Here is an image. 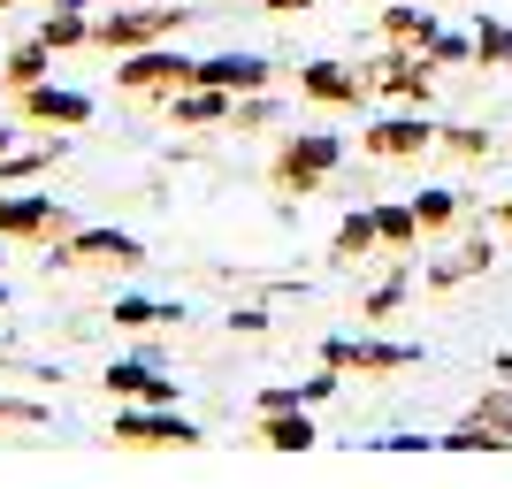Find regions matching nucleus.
<instances>
[{
    "instance_id": "f03ea898",
    "label": "nucleus",
    "mask_w": 512,
    "mask_h": 489,
    "mask_svg": "<svg viewBox=\"0 0 512 489\" xmlns=\"http://www.w3.org/2000/svg\"><path fill=\"white\" fill-rule=\"evenodd\" d=\"M192 23V8H169V0H123V8H107V16H92V46L100 54H138V46H161V39H176Z\"/></svg>"
},
{
    "instance_id": "4468645a",
    "label": "nucleus",
    "mask_w": 512,
    "mask_h": 489,
    "mask_svg": "<svg viewBox=\"0 0 512 489\" xmlns=\"http://www.w3.org/2000/svg\"><path fill=\"white\" fill-rule=\"evenodd\" d=\"M169 123L176 130H214V123H230L237 115V92H222V85H184V92H169Z\"/></svg>"
},
{
    "instance_id": "c85d7f7f",
    "label": "nucleus",
    "mask_w": 512,
    "mask_h": 489,
    "mask_svg": "<svg viewBox=\"0 0 512 489\" xmlns=\"http://www.w3.org/2000/svg\"><path fill=\"white\" fill-rule=\"evenodd\" d=\"M398 306H406V276L375 283V291H367V306H360V321H383V314H398Z\"/></svg>"
},
{
    "instance_id": "dca6fc26",
    "label": "nucleus",
    "mask_w": 512,
    "mask_h": 489,
    "mask_svg": "<svg viewBox=\"0 0 512 489\" xmlns=\"http://www.w3.org/2000/svg\"><path fill=\"white\" fill-rule=\"evenodd\" d=\"M245 444H253V451H314L321 436H314V421H306V413H260Z\"/></svg>"
},
{
    "instance_id": "9b49d317",
    "label": "nucleus",
    "mask_w": 512,
    "mask_h": 489,
    "mask_svg": "<svg viewBox=\"0 0 512 489\" xmlns=\"http://www.w3.org/2000/svg\"><path fill=\"white\" fill-rule=\"evenodd\" d=\"M428 146H436V123H421V115H383L360 130V153H375V161H421Z\"/></svg>"
},
{
    "instance_id": "f257e3e1",
    "label": "nucleus",
    "mask_w": 512,
    "mask_h": 489,
    "mask_svg": "<svg viewBox=\"0 0 512 489\" xmlns=\"http://www.w3.org/2000/svg\"><path fill=\"white\" fill-rule=\"evenodd\" d=\"M337 169H344V138L337 130H291V138L276 146V161H268V184H276L283 199H314Z\"/></svg>"
},
{
    "instance_id": "72a5a7b5",
    "label": "nucleus",
    "mask_w": 512,
    "mask_h": 489,
    "mask_svg": "<svg viewBox=\"0 0 512 489\" xmlns=\"http://www.w3.org/2000/svg\"><path fill=\"white\" fill-rule=\"evenodd\" d=\"M497 230H512V192H505V207H497Z\"/></svg>"
},
{
    "instance_id": "a878e982",
    "label": "nucleus",
    "mask_w": 512,
    "mask_h": 489,
    "mask_svg": "<svg viewBox=\"0 0 512 489\" xmlns=\"http://www.w3.org/2000/svg\"><path fill=\"white\" fill-rule=\"evenodd\" d=\"M467 421H482L490 436H505V444H512V383H505V390H482Z\"/></svg>"
},
{
    "instance_id": "423d86ee",
    "label": "nucleus",
    "mask_w": 512,
    "mask_h": 489,
    "mask_svg": "<svg viewBox=\"0 0 512 489\" xmlns=\"http://www.w3.org/2000/svg\"><path fill=\"white\" fill-rule=\"evenodd\" d=\"M69 207H54V192H0V237L8 245H54L69 237Z\"/></svg>"
},
{
    "instance_id": "412c9836",
    "label": "nucleus",
    "mask_w": 512,
    "mask_h": 489,
    "mask_svg": "<svg viewBox=\"0 0 512 489\" xmlns=\"http://www.w3.org/2000/svg\"><path fill=\"white\" fill-rule=\"evenodd\" d=\"M184 321V306H161V298H115V329H169Z\"/></svg>"
},
{
    "instance_id": "473e14b6",
    "label": "nucleus",
    "mask_w": 512,
    "mask_h": 489,
    "mask_svg": "<svg viewBox=\"0 0 512 489\" xmlns=\"http://www.w3.org/2000/svg\"><path fill=\"white\" fill-rule=\"evenodd\" d=\"M260 8H268V16H306L314 0H260Z\"/></svg>"
},
{
    "instance_id": "bb28decb",
    "label": "nucleus",
    "mask_w": 512,
    "mask_h": 489,
    "mask_svg": "<svg viewBox=\"0 0 512 489\" xmlns=\"http://www.w3.org/2000/svg\"><path fill=\"white\" fill-rule=\"evenodd\" d=\"M436 138H444L451 153H459V161H490V130H467V123H444L436 130Z\"/></svg>"
},
{
    "instance_id": "cd10ccee",
    "label": "nucleus",
    "mask_w": 512,
    "mask_h": 489,
    "mask_svg": "<svg viewBox=\"0 0 512 489\" xmlns=\"http://www.w3.org/2000/svg\"><path fill=\"white\" fill-rule=\"evenodd\" d=\"M276 115H283V107L268 100V92H245V100H237V115H230V123H237V130H268V123H276Z\"/></svg>"
},
{
    "instance_id": "c756f323",
    "label": "nucleus",
    "mask_w": 512,
    "mask_h": 489,
    "mask_svg": "<svg viewBox=\"0 0 512 489\" xmlns=\"http://www.w3.org/2000/svg\"><path fill=\"white\" fill-rule=\"evenodd\" d=\"M428 62H436V69L474 62V39H459V31H436V39H428Z\"/></svg>"
},
{
    "instance_id": "5701e85b",
    "label": "nucleus",
    "mask_w": 512,
    "mask_h": 489,
    "mask_svg": "<svg viewBox=\"0 0 512 489\" xmlns=\"http://www.w3.org/2000/svg\"><path fill=\"white\" fill-rule=\"evenodd\" d=\"M375 230H383L390 253H421V222H413V207H375Z\"/></svg>"
},
{
    "instance_id": "c9c22d12",
    "label": "nucleus",
    "mask_w": 512,
    "mask_h": 489,
    "mask_svg": "<svg viewBox=\"0 0 512 489\" xmlns=\"http://www.w3.org/2000/svg\"><path fill=\"white\" fill-rule=\"evenodd\" d=\"M8 8H16V0H0V16H8Z\"/></svg>"
},
{
    "instance_id": "2f4dec72",
    "label": "nucleus",
    "mask_w": 512,
    "mask_h": 489,
    "mask_svg": "<svg viewBox=\"0 0 512 489\" xmlns=\"http://www.w3.org/2000/svg\"><path fill=\"white\" fill-rule=\"evenodd\" d=\"M230 329H237V337H268V306H260V298L230 306Z\"/></svg>"
},
{
    "instance_id": "e433bc0d",
    "label": "nucleus",
    "mask_w": 512,
    "mask_h": 489,
    "mask_svg": "<svg viewBox=\"0 0 512 489\" xmlns=\"http://www.w3.org/2000/svg\"><path fill=\"white\" fill-rule=\"evenodd\" d=\"M0 245H8V237H0Z\"/></svg>"
},
{
    "instance_id": "f3484780",
    "label": "nucleus",
    "mask_w": 512,
    "mask_h": 489,
    "mask_svg": "<svg viewBox=\"0 0 512 489\" xmlns=\"http://www.w3.org/2000/svg\"><path fill=\"white\" fill-rule=\"evenodd\" d=\"M375 245H383V230H375V207H352V214L337 222V237H329V260H337V268H352V260H367Z\"/></svg>"
},
{
    "instance_id": "4be33fe9",
    "label": "nucleus",
    "mask_w": 512,
    "mask_h": 489,
    "mask_svg": "<svg viewBox=\"0 0 512 489\" xmlns=\"http://www.w3.org/2000/svg\"><path fill=\"white\" fill-rule=\"evenodd\" d=\"M62 153H69L62 138H54V146H31V153H0V184H31V176H46Z\"/></svg>"
},
{
    "instance_id": "7c9ffc66",
    "label": "nucleus",
    "mask_w": 512,
    "mask_h": 489,
    "mask_svg": "<svg viewBox=\"0 0 512 489\" xmlns=\"http://www.w3.org/2000/svg\"><path fill=\"white\" fill-rule=\"evenodd\" d=\"M39 421H46L39 398H0V428H39Z\"/></svg>"
},
{
    "instance_id": "0eeeda50",
    "label": "nucleus",
    "mask_w": 512,
    "mask_h": 489,
    "mask_svg": "<svg viewBox=\"0 0 512 489\" xmlns=\"http://www.w3.org/2000/svg\"><path fill=\"white\" fill-rule=\"evenodd\" d=\"M360 77H367V92H390V100H413V107H428V92H436V62H428L421 46H390Z\"/></svg>"
},
{
    "instance_id": "aec40b11",
    "label": "nucleus",
    "mask_w": 512,
    "mask_h": 489,
    "mask_svg": "<svg viewBox=\"0 0 512 489\" xmlns=\"http://www.w3.org/2000/svg\"><path fill=\"white\" fill-rule=\"evenodd\" d=\"M482 268H490V237H467L451 260H436V268H428V283H436V291H451L459 276H482Z\"/></svg>"
},
{
    "instance_id": "20e7f679",
    "label": "nucleus",
    "mask_w": 512,
    "mask_h": 489,
    "mask_svg": "<svg viewBox=\"0 0 512 489\" xmlns=\"http://www.w3.org/2000/svg\"><path fill=\"white\" fill-rule=\"evenodd\" d=\"M54 268H115V276H130V268H146V245L130 230H69V237H54L46 245V276Z\"/></svg>"
},
{
    "instance_id": "b1692460",
    "label": "nucleus",
    "mask_w": 512,
    "mask_h": 489,
    "mask_svg": "<svg viewBox=\"0 0 512 489\" xmlns=\"http://www.w3.org/2000/svg\"><path fill=\"white\" fill-rule=\"evenodd\" d=\"M413 222H421V237H444L459 222V192H421L413 199Z\"/></svg>"
},
{
    "instance_id": "ddd939ff",
    "label": "nucleus",
    "mask_w": 512,
    "mask_h": 489,
    "mask_svg": "<svg viewBox=\"0 0 512 489\" xmlns=\"http://www.w3.org/2000/svg\"><path fill=\"white\" fill-rule=\"evenodd\" d=\"M192 85H222V92H268L276 85V62H260V54H207V62L192 69Z\"/></svg>"
},
{
    "instance_id": "6ab92c4d",
    "label": "nucleus",
    "mask_w": 512,
    "mask_h": 489,
    "mask_svg": "<svg viewBox=\"0 0 512 489\" xmlns=\"http://www.w3.org/2000/svg\"><path fill=\"white\" fill-rule=\"evenodd\" d=\"M46 69H54V46H46V39H23L16 54H8L0 77H8V92H31V85H46Z\"/></svg>"
},
{
    "instance_id": "393cba45",
    "label": "nucleus",
    "mask_w": 512,
    "mask_h": 489,
    "mask_svg": "<svg viewBox=\"0 0 512 489\" xmlns=\"http://www.w3.org/2000/svg\"><path fill=\"white\" fill-rule=\"evenodd\" d=\"M474 62H490V69H512V23H474Z\"/></svg>"
},
{
    "instance_id": "a211bd4d",
    "label": "nucleus",
    "mask_w": 512,
    "mask_h": 489,
    "mask_svg": "<svg viewBox=\"0 0 512 489\" xmlns=\"http://www.w3.org/2000/svg\"><path fill=\"white\" fill-rule=\"evenodd\" d=\"M444 23H436V8H421V0H398V8H383V39L390 46H421L428 54V39H436Z\"/></svg>"
},
{
    "instance_id": "f704fd0d",
    "label": "nucleus",
    "mask_w": 512,
    "mask_h": 489,
    "mask_svg": "<svg viewBox=\"0 0 512 489\" xmlns=\"http://www.w3.org/2000/svg\"><path fill=\"white\" fill-rule=\"evenodd\" d=\"M0 153H16V130H8V123H0Z\"/></svg>"
},
{
    "instance_id": "7ed1b4c3",
    "label": "nucleus",
    "mask_w": 512,
    "mask_h": 489,
    "mask_svg": "<svg viewBox=\"0 0 512 489\" xmlns=\"http://www.w3.org/2000/svg\"><path fill=\"white\" fill-rule=\"evenodd\" d=\"M207 428L184 421L176 405H115V428H107V451H199Z\"/></svg>"
},
{
    "instance_id": "2eb2a0df",
    "label": "nucleus",
    "mask_w": 512,
    "mask_h": 489,
    "mask_svg": "<svg viewBox=\"0 0 512 489\" xmlns=\"http://www.w3.org/2000/svg\"><path fill=\"white\" fill-rule=\"evenodd\" d=\"M31 39H46L54 54H77V46H92V8H85V0H54Z\"/></svg>"
},
{
    "instance_id": "f8f14e48",
    "label": "nucleus",
    "mask_w": 512,
    "mask_h": 489,
    "mask_svg": "<svg viewBox=\"0 0 512 489\" xmlns=\"http://www.w3.org/2000/svg\"><path fill=\"white\" fill-rule=\"evenodd\" d=\"M299 100H321V107H367L375 92H367L360 69H344V62H306V69H299Z\"/></svg>"
},
{
    "instance_id": "39448f33",
    "label": "nucleus",
    "mask_w": 512,
    "mask_h": 489,
    "mask_svg": "<svg viewBox=\"0 0 512 489\" xmlns=\"http://www.w3.org/2000/svg\"><path fill=\"white\" fill-rule=\"evenodd\" d=\"M192 54H176V46H138V54H123L115 62V85L130 92V100H169V92L192 85Z\"/></svg>"
},
{
    "instance_id": "9d476101",
    "label": "nucleus",
    "mask_w": 512,
    "mask_h": 489,
    "mask_svg": "<svg viewBox=\"0 0 512 489\" xmlns=\"http://www.w3.org/2000/svg\"><path fill=\"white\" fill-rule=\"evenodd\" d=\"M100 383H107L115 405H176V375H161V360H146V352H138V360H115Z\"/></svg>"
},
{
    "instance_id": "6e6552de",
    "label": "nucleus",
    "mask_w": 512,
    "mask_h": 489,
    "mask_svg": "<svg viewBox=\"0 0 512 489\" xmlns=\"http://www.w3.org/2000/svg\"><path fill=\"white\" fill-rule=\"evenodd\" d=\"M421 360V344H375V337H321V367L337 375H398Z\"/></svg>"
},
{
    "instance_id": "1a4fd4ad",
    "label": "nucleus",
    "mask_w": 512,
    "mask_h": 489,
    "mask_svg": "<svg viewBox=\"0 0 512 489\" xmlns=\"http://www.w3.org/2000/svg\"><path fill=\"white\" fill-rule=\"evenodd\" d=\"M16 115L39 130H85L92 123V92H69V85H31L16 92Z\"/></svg>"
}]
</instances>
